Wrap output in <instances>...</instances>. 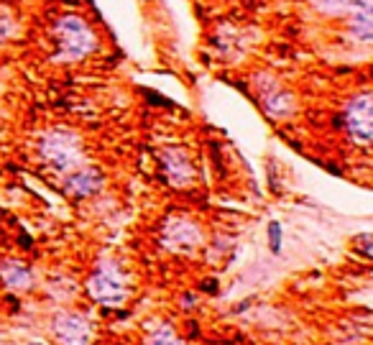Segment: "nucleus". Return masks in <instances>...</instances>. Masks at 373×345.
Wrapping results in <instances>:
<instances>
[{"mask_svg": "<svg viewBox=\"0 0 373 345\" xmlns=\"http://www.w3.org/2000/svg\"><path fill=\"white\" fill-rule=\"evenodd\" d=\"M353 0H312V6L317 13L322 16H333V18H338V16H345L348 6H350Z\"/></svg>", "mask_w": 373, "mask_h": 345, "instance_id": "ddd939ff", "label": "nucleus"}, {"mask_svg": "<svg viewBox=\"0 0 373 345\" xmlns=\"http://www.w3.org/2000/svg\"><path fill=\"white\" fill-rule=\"evenodd\" d=\"M202 240H205L202 228L192 218H167L161 228V246L172 253L189 256L202 246Z\"/></svg>", "mask_w": 373, "mask_h": 345, "instance_id": "39448f33", "label": "nucleus"}, {"mask_svg": "<svg viewBox=\"0 0 373 345\" xmlns=\"http://www.w3.org/2000/svg\"><path fill=\"white\" fill-rule=\"evenodd\" d=\"M266 233H268V248H271L273 256H279L281 253V223L279 220H271Z\"/></svg>", "mask_w": 373, "mask_h": 345, "instance_id": "4468645a", "label": "nucleus"}, {"mask_svg": "<svg viewBox=\"0 0 373 345\" xmlns=\"http://www.w3.org/2000/svg\"><path fill=\"white\" fill-rule=\"evenodd\" d=\"M355 246L360 248V253H363L366 259H371V235H368V233H363L360 238H355Z\"/></svg>", "mask_w": 373, "mask_h": 345, "instance_id": "dca6fc26", "label": "nucleus"}, {"mask_svg": "<svg viewBox=\"0 0 373 345\" xmlns=\"http://www.w3.org/2000/svg\"><path fill=\"white\" fill-rule=\"evenodd\" d=\"M0 279H3V284L8 289H13V292H23V289L34 286V274H31V269H26L20 261H13V259L0 264Z\"/></svg>", "mask_w": 373, "mask_h": 345, "instance_id": "9b49d317", "label": "nucleus"}, {"mask_svg": "<svg viewBox=\"0 0 373 345\" xmlns=\"http://www.w3.org/2000/svg\"><path fill=\"white\" fill-rule=\"evenodd\" d=\"M87 294L102 307H120L128 299V276L118 261L100 259L87 276Z\"/></svg>", "mask_w": 373, "mask_h": 345, "instance_id": "7ed1b4c3", "label": "nucleus"}, {"mask_svg": "<svg viewBox=\"0 0 373 345\" xmlns=\"http://www.w3.org/2000/svg\"><path fill=\"white\" fill-rule=\"evenodd\" d=\"M28 345H44V343H28Z\"/></svg>", "mask_w": 373, "mask_h": 345, "instance_id": "f3484780", "label": "nucleus"}, {"mask_svg": "<svg viewBox=\"0 0 373 345\" xmlns=\"http://www.w3.org/2000/svg\"><path fill=\"white\" fill-rule=\"evenodd\" d=\"M348 28L353 33V39L360 44L373 41V0H353L345 11Z\"/></svg>", "mask_w": 373, "mask_h": 345, "instance_id": "1a4fd4ad", "label": "nucleus"}, {"mask_svg": "<svg viewBox=\"0 0 373 345\" xmlns=\"http://www.w3.org/2000/svg\"><path fill=\"white\" fill-rule=\"evenodd\" d=\"M102 174L93 166H80V169H74V172L67 174V180H64V192L72 194V197L82 199V197H93L95 192H100L102 187Z\"/></svg>", "mask_w": 373, "mask_h": 345, "instance_id": "9d476101", "label": "nucleus"}, {"mask_svg": "<svg viewBox=\"0 0 373 345\" xmlns=\"http://www.w3.org/2000/svg\"><path fill=\"white\" fill-rule=\"evenodd\" d=\"M52 327L59 345H90L93 340V325L80 312H59Z\"/></svg>", "mask_w": 373, "mask_h": 345, "instance_id": "423d86ee", "label": "nucleus"}, {"mask_svg": "<svg viewBox=\"0 0 373 345\" xmlns=\"http://www.w3.org/2000/svg\"><path fill=\"white\" fill-rule=\"evenodd\" d=\"M146 345H184V340L177 335V330H174L169 322H161V325L148 335Z\"/></svg>", "mask_w": 373, "mask_h": 345, "instance_id": "f8f14e48", "label": "nucleus"}, {"mask_svg": "<svg viewBox=\"0 0 373 345\" xmlns=\"http://www.w3.org/2000/svg\"><path fill=\"white\" fill-rule=\"evenodd\" d=\"M52 39H54V59L64 62V64H74V62L87 59L100 47L97 31L90 26V21H85L77 13H64L54 21Z\"/></svg>", "mask_w": 373, "mask_h": 345, "instance_id": "f257e3e1", "label": "nucleus"}, {"mask_svg": "<svg viewBox=\"0 0 373 345\" xmlns=\"http://www.w3.org/2000/svg\"><path fill=\"white\" fill-rule=\"evenodd\" d=\"M259 100H261L264 113L273 120H284L294 113V95L289 93V90H284L273 77L266 82V87H261L259 90Z\"/></svg>", "mask_w": 373, "mask_h": 345, "instance_id": "0eeeda50", "label": "nucleus"}, {"mask_svg": "<svg viewBox=\"0 0 373 345\" xmlns=\"http://www.w3.org/2000/svg\"><path fill=\"white\" fill-rule=\"evenodd\" d=\"M343 123H345V131L353 144L368 146L373 141V95L358 93L348 100Z\"/></svg>", "mask_w": 373, "mask_h": 345, "instance_id": "20e7f679", "label": "nucleus"}, {"mask_svg": "<svg viewBox=\"0 0 373 345\" xmlns=\"http://www.w3.org/2000/svg\"><path fill=\"white\" fill-rule=\"evenodd\" d=\"M39 153L52 169L61 174H69L85 164L82 139L74 131H67V128H52V131L44 133L39 144Z\"/></svg>", "mask_w": 373, "mask_h": 345, "instance_id": "f03ea898", "label": "nucleus"}, {"mask_svg": "<svg viewBox=\"0 0 373 345\" xmlns=\"http://www.w3.org/2000/svg\"><path fill=\"white\" fill-rule=\"evenodd\" d=\"M13 31H16L13 16H11V13H0V44H3L6 39H11V36H13Z\"/></svg>", "mask_w": 373, "mask_h": 345, "instance_id": "2eb2a0df", "label": "nucleus"}, {"mask_svg": "<svg viewBox=\"0 0 373 345\" xmlns=\"http://www.w3.org/2000/svg\"><path fill=\"white\" fill-rule=\"evenodd\" d=\"M161 166L167 174V182L174 187H186L194 180V166L184 148H167L161 151Z\"/></svg>", "mask_w": 373, "mask_h": 345, "instance_id": "6e6552de", "label": "nucleus"}]
</instances>
